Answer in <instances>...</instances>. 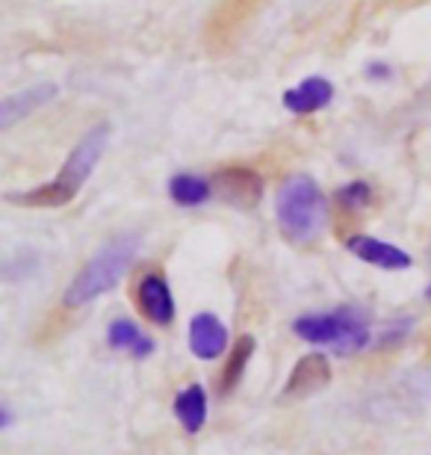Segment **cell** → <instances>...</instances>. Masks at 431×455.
I'll list each match as a JSON object with an SVG mask.
<instances>
[{
	"instance_id": "1",
	"label": "cell",
	"mask_w": 431,
	"mask_h": 455,
	"mask_svg": "<svg viewBox=\"0 0 431 455\" xmlns=\"http://www.w3.org/2000/svg\"><path fill=\"white\" fill-rule=\"evenodd\" d=\"M109 142V127L98 124L77 142V148L68 154L66 166L57 172V178L44 187L27 189V193H9L6 198L21 207H62L68 202H75L77 193L84 189L86 178L92 175V169L98 166V160L104 157Z\"/></svg>"
},
{
	"instance_id": "17",
	"label": "cell",
	"mask_w": 431,
	"mask_h": 455,
	"mask_svg": "<svg viewBox=\"0 0 431 455\" xmlns=\"http://www.w3.org/2000/svg\"><path fill=\"white\" fill-rule=\"evenodd\" d=\"M12 423H15L12 408L4 405V408H0V432H9V429H12Z\"/></svg>"
},
{
	"instance_id": "7",
	"label": "cell",
	"mask_w": 431,
	"mask_h": 455,
	"mask_svg": "<svg viewBox=\"0 0 431 455\" xmlns=\"http://www.w3.org/2000/svg\"><path fill=\"white\" fill-rule=\"evenodd\" d=\"M136 305H140V311L148 316L154 325H172L174 320V296H172V287L169 281L163 275H145L140 281V287H136Z\"/></svg>"
},
{
	"instance_id": "13",
	"label": "cell",
	"mask_w": 431,
	"mask_h": 455,
	"mask_svg": "<svg viewBox=\"0 0 431 455\" xmlns=\"http://www.w3.org/2000/svg\"><path fill=\"white\" fill-rule=\"evenodd\" d=\"M107 340L113 349L127 352L131 358H151L154 355V340L148 334H142V329L131 320H113L107 329Z\"/></svg>"
},
{
	"instance_id": "11",
	"label": "cell",
	"mask_w": 431,
	"mask_h": 455,
	"mask_svg": "<svg viewBox=\"0 0 431 455\" xmlns=\"http://www.w3.org/2000/svg\"><path fill=\"white\" fill-rule=\"evenodd\" d=\"M57 98V86L53 84H39V86H30V89H24V92H15V95H9L4 104H0V127L4 131H9L18 118H24V116H30L36 107H42V104H48Z\"/></svg>"
},
{
	"instance_id": "14",
	"label": "cell",
	"mask_w": 431,
	"mask_h": 455,
	"mask_svg": "<svg viewBox=\"0 0 431 455\" xmlns=\"http://www.w3.org/2000/svg\"><path fill=\"white\" fill-rule=\"evenodd\" d=\"M254 349H258V340H254L251 334H243V338L234 343V349L227 355V363L222 370V379H219V390H222L225 396L234 394L236 385L243 381L245 367H249V361L254 358Z\"/></svg>"
},
{
	"instance_id": "8",
	"label": "cell",
	"mask_w": 431,
	"mask_h": 455,
	"mask_svg": "<svg viewBox=\"0 0 431 455\" xmlns=\"http://www.w3.org/2000/svg\"><path fill=\"white\" fill-rule=\"evenodd\" d=\"M348 251L355 258H361L363 263H372L379 269H390V272H402V269H411L414 260H411L408 251H402L399 245L393 243H384V240H375V236H363V234H355L348 236Z\"/></svg>"
},
{
	"instance_id": "10",
	"label": "cell",
	"mask_w": 431,
	"mask_h": 455,
	"mask_svg": "<svg viewBox=\"0 0 431 455\" xmlns=\"http://www.w3.org/2000/svg\"><path fill=\"white\" fill-rule=\"evenodd\" d=\"M334 98V86L328 84L325 77H307L301 80L299 86H292L290 92H283V107H287L290 113H316L323 110V107Z\"/></svg>"
},
{
	"instance_id": "2",
	"label": "cell",
	"mask_w": 431,
	"mask_h": 455,
	"mask_svg": "<svg viewBox=\"0 0 431 455\" xmlns=\"http://www.w3.org/2000/svg\"><path fill=\"white\" fill-rule=\"evenodd\" d=\"M136 251H140V236L136 234H122L116 240H109L68 284L66 305L84 307L89 302H95L98 296L109 293L124 278V272L133 267Z\"/></svg>"
},
{
	"instance_id": "12",
	"label": "cell",
	"mask_w": 431,
	"mask_h": 455,
	"mask_svg": "<svg viewBox=\"0 0 431 455\" xmlns=\"http://www.w3.org/2000/svg\"><path fill=\"white\" fill-rule=\"evenodd\" d=\"M174 417L183 426V432L198 435L207 426V390L201 385H189L183 387L178 396H174Z\"/></svg>"
},
{
	"instance_id": "4",
	"label": "cell",
	"mask_w": 431,
	"mask_h": 455,
	"mask_svg": "<svg viewBox=\"0 0 431 455\" xmlns=\"http://www.w3.org/2000/svg\"><path fill=\"white\" fill-rule=\"evenodd\" d=\"M278 225L292 243L307 245L319 240L328 222V202L316 180L305 175L290 178L278 193Z\"/></svg>"
},
{
	"instance_id": "9",
	"label": "cell",
	"mask_w": 431,
	"mask_h": 455,
	"mask_svg": "<svg viewBox=\"0 0 431 455\" xmlns=\"http://www.w3.org/2000/svg\"><path fill=\"white\" fill-rule=\"evenodd\" d=\"M213 189L227 204L251 207L263 196V180L249 169H225L213 178Z\"/></svg>"
},
{
	"instance_id": "16",
	"label": "cell",
	"mask_w": 431,
	"mask_h": 455,
	"mask_svg": "<svg viewBox=\"0 0 431 455\" xmlns=\"http://www.w3.org/2000/svg\"><path fill=\"white\" fill-rule=\"evenodd\" d=\"M372 198V189L366 180H355V184L343 187L340 193H337V202H340L343 207H366Z\"/></svg>"
},
{
	"instance_id": "6",
	"label": "cell",
	"mask_w": 431,
	"mask_h": 455,
	"mask_svg": "<svg viewBox=\"0 0 431 455\" xmlns=\"http://www.w3.org/2000/svg\"><path fill=\"white\" fill-rule=\"evenodd\" d=\"M227 343H231V334H227L225 323L219 320L216 314H196L189 323V349L196 358L201 361H216L222 358Z\"/></svg>"
},
{
	"instance_id": "3",
	"label": "cell",
	"mask_w": 431,
	"mask_h": 455,
	"mask_svg": "<svg viewBox=\"0 0 431 455\" xmlns=\"http://www.w3.org/2000/svg\"><path fill=\"white\" fill-rule=\"evenodd\" d=\"M296 338L314 343V346H331L334 352L352 355L361 352L372 340V325L361 307H334L325 314H305L292 323Z\"/></svg>"
},
{
	"instance_id": "5",
	"label": "cell",
	"mask_w": 431,
	"mask_h": 455,
	"mask_svg": "<svg viewBox=\"0 0 431 455\" xmlns=\"http://www.w3.org/2000/svg\"><path fill=\"white\" fill-rule=\"evenodd\" d=\"M331 361L325 358L323 352H310L305 358L296 361L287 385L281 390V403H299V399H307L319 394L323 387L331 385Z\"/></svg>"
},
{
	"instance_id": "15",
	"label": "cell",
	"mask_w": 431,
	"mask_h": 455,
	"mask_svg": "<svg viewBox=\"0 0 431 455\" xmlns=\"http://www.w3.org/2000/svg\"><path fill=\"white\" fill-rule=\"evenodd\" d=\"M169 193L178 204L196 207V204H204L207 198L213 196V187H210V180L198 175H174L169 184Z\"/></svg>"
},
{
	"instance_id": "18",
	"label": "cell",
	"mask_w": 431,
	"mask_h": 455,
	"mask_svg": "<svg viewBox=\"0 0 431 455\" xmlns=\"http://www.w3.org/2000/svg\"><path fill=\"white\" fill-rule=\"evenodd\" d=\"M426 299H428V302H431V284H428V290H426Z\"/></svg>"
}]
</instances>
